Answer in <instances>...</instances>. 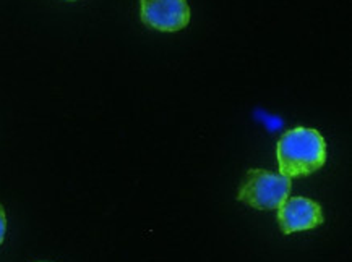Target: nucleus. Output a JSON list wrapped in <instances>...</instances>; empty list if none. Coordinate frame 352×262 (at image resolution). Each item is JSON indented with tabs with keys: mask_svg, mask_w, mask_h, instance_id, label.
Segmentation results:
<instances>
[{
	"mask_svg": "<svg viewBox=\"0 0 352 262\" xmlns=\"http://www.w3.org/2000/svg\"><path fill=\"white\" fill-rule=\"evenodd\" d=\"M276 157L283 177H309L327 162V143L320 131L297 126L279 138Z\"/></svg>",
	"mask_w": 352,
	"mask_h": 262,
	"instance_id": "obj_1",
	"label": "nucleus"
},
{
	"mask_svg": "<svg viewBox=\"0 0 352 262\" xmlns=\"http://www.w3.org/2000/svg\"><path fill=\"white\" fill-rule=\"evenodd\" d=\"M291 178L263 169H252L239 189L237 200L258 211H274L291 194Z\"/></svg>",
	"mask_w": 352,
	"mask_h": 262,
	"instance_id": "obj_2",
	"label": "nucleus"
},
{
	"mask_svg": "<svg viewBox=\"0 0 352 262\" xmlns=\"http://www.w3.org/2000/svg\"><path fill=\"white\" fill-rule=\"evenodd\" d=\"M140 18L148 28L175 33L190 23V7L187 0H140Z\"/></svg>",
	"mask_w": 352,
	"mask_h": 262,
	"instance_id": "obj_3",
	"label": "nucleus"
},
{
	"mask_svg": "<svg viewBox=\"0 0 352 262\" xmlns=\"http://www.w3.org/2000/svg\"><path fill=\"white\" fill-rule=\"evenodd\" d=\"M323 224L322 206L309 198H287L278 207V225L284 235L317 228Z\"/></svg>",
	"mask_w": 352,
	"mask_h": 262,
	"instance_id": "obj_4",
	"label": "nucleus"
},
{
	"mask_svg": "<svg viewBox=\"0 0 352 262\" xmlns=\"http://www.w3.org/2000/svg\"><path fill=\"white\" fill-rule=\"evenodd\" d=\"M6 232H7V215H6V209L3 206L0 204V245L6 239Z\"/></svg>",
	"mask_w": 352,
	"mask_h": 262,
	"instance_id": "obj_5",
	"label": "nucleus"
},
{
	"mask_svg": "<svg viewBox=\"0 0 352 262\" xmlns=\"http://www.w3.org/2000/svg\"><path fill=\"white\" fill-rule=\"evenodd\" d=\"M69 2H74V0H69Z\"/></svg>",
	"mask_w": 352,
	"mask_h": 262,
	"instance_id": "obj_6",
	"label": "nucleus"
},
{
	"mask_svg": "<svg viewBox=\"0 0 352 262\" xmlns=\"http://www.w3.org/2000/svg\"><path fill=\"white\" fill-rule=\"evenodd\" d=\"M41 262H47V261H41Z\"/></svg>",
	"mask_w": 352,
	"mask_h": 262,
	"instance_id": "obj_7",
	"label": "nucleus"
}]
</instances>
